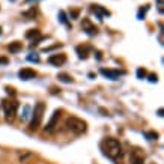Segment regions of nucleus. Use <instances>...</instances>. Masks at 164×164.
Listing matches in <instances>:
<instances>
[{
    "label": "nucleus",
    "mask_w": 164,
    "mask_h": 164,
    "mask_svg": "<svg viewBox=\"0 0 164 164\" xmlns=\"http://www.w3.org/2000/svg\"><path fill=\"white\" fill-rule=\"evenodd\" d=\"M99 146H101L102 154H104L106 157H108L110 160H113V161L120 160L122 158V155H124L122 145L119 143V140L113 139V137H106V139L101 142Z\"/></svg>",
    "instance_id": "obj_1"
},
{
    "label": "nucleus",
    "mask_w": 164,
    "mask_h": 164,
    "mask_svg": "<svg viewBox=\"0 0 164 164\" xmlns=\"http://www.w3.org/2000/svg\"><path fill=\"white\" fill-rule=\"evenodd\" d=\"M66 128L69 129V131H72L75 136H81V134L86 133V129H88V124L80 117L69 116L66 119Z\"/></svg>",
    "instance_id": "obj_2"
},
{
    "label": "nucleus",
    "mask_w": 164,
    "mask_h": 164,
    "mask_svg": "<svg viewBox=\"0 0 164 164\" xmlns=\"http://www.w3.org/2000/svg\"><path fill=\"white\" fill-rule=\"evenodd\" d=\"M44 111H45V104L44 102H38V104H35V108H33V113H32V120L29 124L30 131H36L38 129V126L41 125L42 116H44Z\"/></svg>",
    "instance_id": "obj_3"
},
{
    "label": "nucleus",
    "mask_w": 164,
    "mask_h": 164,
    "mask_svg": "<svg viewBox=\"0 0 164 164\" xmlns=\"http://www.w3.org/2000/svg\"><path fill=\"white\" fill-rule=\"evenodd\" d=\"M2 107H3V111H5V116L8 120H12L17 115V110H18V102L17 101H8V99H3L2 101Z\"/></svg>",
    "instance_id": "obj_4"
},
{
    "label": "nucleus",
    "mask_w": 164,
    "mask_h": 164,
    "mask_svg": "<svg viewBox=\"0 0 164 164\" xmlns=\"http://www.w3.org/2000/svg\"><path fill=\"white\" fill-rule=\"evenodd\" d=\"M92 12L97 15V18L98 20H104V17H110V11H107L106 8H102L99 5H92Z\"/></svg>",
    "instance_id": "obj_5"
},
{
    "label": "nucleus",
    "mask_w": 164,
    "mask_h": 164,
    "mask_svg": "<svg viewBox=\"0 0 164 164\" xmlns=\"http://www.w3.org/2000/svg\"><path fill=\"white\" fill-rule=\"evenodd\" d=\"M81 27H83V30L88 33L89 36H93V35H97V33H98V29L92 24V21H90L89 18H84V20H83Z\"/></svg>",
    "instance_id": "obj_6"
},
{
    "label": "nucleus",
    "mask_w": 164,
    "mask_h": 164,
    "mask_svg": "<svg viewBox=\"0 0 164 164\" xmlns=\"http://www.w3.org/2000/svg\"><path fill=\"white\" fill-rule=\"evenodd\" d=\"M18 77L21 80H32V79H35L36 77V71L35 69H32V68H23V69L18 71Z\"/></svg>",
    "instance_id": "obj_7"
},
{
    "label": "nucleus",
    "mask_w": 164,
    "mask_h": 164,
    "mask_svg": "<svg viewBox=\"0 0 164 164\" xmlns=\"http://www.w3.org/2000/svg\"><path fill=\"white\" fill-rule=\"evenodd\" d=\"M66 62V56L65 54H51L48 57V63L53 66H62Z\"/></svg>",
    "instance_id": "obj_8"
},
{
    "label": "nucleus",
    "mask_w": 164,
    "mask_h": 164,
    "mask_svg": "<svg viewBox=\"0 0 164 164\" xmlns=\"http://www.w3.org/2000/svg\"><path fill=\"white\" fill-rule=\"evenodd\" d=\"M101 74L106 75L107 79H110V80H117L124 72H119V71H116V69H106V68H101Z\"/></svg>",
    "instance_id": "obj_9"
},
{
    "label": "nucleus",
    "mask_w": 164,
    "mask_h": 164,
    "mask_svg": "<svg viewBox=\"0 0 164 164\" xmlns=\"http://www.w3.org/2000/svg\"><path fill=\"white\" fill-rule=\"evenodd\" d=\"M59 116H60V110H56L54 113H53V116H51L50 122H48V124H47V126H45V131H47V133H51V131L54 129V126H56V124H57Z\"/></svg>",
    "instance_id": "obj_10"
},
{
    "label": "nucleus",
    "mask_w": 164,
    "mask_h": 164,
    "mask_svg": "<svg viewBox=\"0 0 164 164\" xmlns=\"http://www.w3.org/2000/svg\"><path fill=\"white\" fill-rule=\"evenodd\" d=\"M143 155L140 154V152H137V151H134L133 152V155H131V164H143Z\"/></svg>",
    "instance_id": "obj_11"
},
{
    "label": "nucleus",
    "mask_w": 164,
    "mask_h": 164,
    "mask_svg": "<svg viewBox=\"0 0 164 164\" xmlns=\"http://www.w3.org/2000/svg\"><path fill=\"white\" fill-rule=\"evenodd\" d=\"M8 48H9L11 53H18V51L23 48V44H21V42H18V41H15V42H11V45L8 47Z\"/></svg>",
    "instance_id": "obj_12"
},
{
    "label": "nucleus",
    "mask_w": 164,
    "mask_h": 164,
    "mask_svg": "<svg viewBox=\"0 0 164 164\" xmlns=\"http://www.w3.org/2000/svg\"><path fill=\"white\" fill-rule=\"evenodd\" d=\"M88 50H90V47H77V53H79V57L80 59H88Z\"/></svg>",
    "instance_id": "obj_13"
},
{
    "label": "nucleus",
    "mask_w": 164,
    "mask_h": 164,
    "mask_svg": "<svg viewBox=\"0 0 164 164\" xmlns=\"http://www.w3.org/2000/svg\"><path fill=\"white\" fill-rule=\"evenodd\" d=\"M57 79H59V81H62V83H72V77L69 74H65V72L59 74Z\"/></svg>",
    "instance_id": "obj_14"
},
{
    "label": "nucleus",
    "mask_w": 164,
    "mask_h": 164,
    "mask_svg": "<svg viewBox=\"0 0 164 164\" xmlns=\"http://www.w3.org/2000/svg\"><path fill=\"white\" fill-rule=\"evenodd\" d=\"M38 36H41V32L38 29H30L27 33H26V38L27 39H33V38H38Z\"/></svg>",
    "instance_id": "obj_15"
},
{
    "label": "nucleus",
    "mask_w": 164,
    "mask_h": 164,
    "mask_svg": "<svg viewBox=\"0 0 164 164\" xmlns=\"http://www.w3.org/2000/svg\"><path fill=\"white\" fill-rule=\"evenodd\" d=\"M30 113V107L29 106H24L23 107V113H21V120H23V122H27V119H29V115Z\"/></svg>",
    "instance_id": "obj_16"
},
{
    "label": "nucleus",
    "mask_w": 164,
    "mask_h": 164,
    "mask_svg": "<svg viewBox=\"0 0 164 164\" xmlns=\"http://www.w3.org/2000/svg\"><path fill=\"white\" fill-rule=\"evenodd\" d=\"M59 20H60V23L69 26V23H68V17H66V12H65V11H59Z\"/></svg>",
    "instance_id": "obj_17"
},
{
    "label": "nucleus",
    "mask_w": 164,
    "mask_h": 164,
    "mask_svg": "<svg viewBox=\"0 0 164 164\" xmlns=\"http://www.w3.org/2000/svg\"><path fill=\"white\" fill-rule=\"evenodd\" d=\"M148 9H149L148 5H146L145 8H140V9H139V14H137V18H139V20H143V18H145V14L148 12Z\"/></svg>",
    "instance_id": "obj_18"
},
{
    "label": "nucleus",
    "mask_w": 164,
    "mask_h": 164,
    "mask_svg": "<svg viewBox=\"0 0 164 164\" xmlns=\"http://www.w3.org/2000/svg\"><path fill=\"white\" fill-rule=\"evenodd\" d=\"M35 15H36V8H32L30 11H27V12H24V17H27L29 20H32V18H35Z\"/></svg>",
    "instance_id": "obj_19"
},
{
    "label": "nucleus",
    "mask_w": 164,
    "mask_h": 164,
    "mask_svg": "<svg viewBox=\"0 0 164 164\" xmlns=\"http://www.w3.org/2000/svg\"><path fill=\"white\" fill-rule=\"evenodd\" d=\"M145 136L148 137V140H157V137H158V134L155 131H148V133H145Z\"/></svg>",
    "instance_id": "obj_20"
},
{
    "label": "nucleus",
    "mask_w": 164,
    "mask_h": 164,
    "mask_svg": "<svg viewBox=\"0 0 164 164\" xmlns=\"http://www.w3.org/2000/svg\"><path fill=\"white\" fill-rule=\"evenodd\" d=\"M27 60H30V62H35V63H38V62H39V56H38L36 53H32L30 56H27Z\"/></svg>",
    "instance_id": "obj_21"
},
{
    "label": "nucleus",
    "mask_w": 164,
    "mask_h": 164,
    "mask_svg": "<svg viewBox=\"0 0 164 164\" xmlns=\"http://www.w3.org/2000/svg\"><path fill=\"white\" fill-rule=\"evenodd\" d=\"M79 15H80V9H71V11H69V17H71L72 20L79 18Z\"/></svg>",
    "instance_id": "obj_22"
},
{
    "label": "nucleus",
    "mask_w": 164,
    "mask_h": 164,
    "mask_svg": "<svg viewBox=\"0 0 164 164\" xmlns=\"http://www.w3.org/2000/svg\"><path fill=\"white\" fill-rule=\"evenodd\" d=\"M137 77H139V79H145V77H146V69L139 68V69H137Z\"/></svg>",
    "instance_id": "obj_23"
},
{
    "label": "nucleus",
    "mask_w": 164,
    "mask_h": 164,
    "mask_svg": "<svg viewBox=\"0 0 164 164\" xmlns=\"http://www.w3.org/2000/svg\"><path fill=\"white\" fill-rule=\"evenodd\" d=\"M157 6H158L160 14H163L164 12V0H157Z\"/></svg>",
    "instance_id": "obj_24"
},
{
    "label": "nucleus",
    "mask_w": 164,
    "mask_h": 164,
    "mask_svg": "<svg viewBox=\"0 0 164 164\" xmlns=\"http://www.w3.org/2000/svg\"><path fill=\"white\" fill-rule=\"evenodd\" d=\"M157 80H158V77L155 75V74H151V75H149V81H151V83H157Z\"/></svg>",
    "instance_id": "obj_25"
},
{
    "label": "nucleus",
    "mask_w": 164,
    "mask_h": 164,
    "mask_svg": "<svg viewBox=\"0 0 164 164\" xmlns=\"http://www.w3.org/2000/svg\"><path fill=\"white\" fill-rule=\"evenodd\" d=\"M59 47H62V45H60V44L57 45V44H56V45H53V47H48V48H44V50H42V51H44V53H47V51H51V50H54V48H59Z\"/></svg>",
    "instance_id": "obj_26"
},
{
    "label": "nucleus",
    "mask_w": 164,
    "mask_h": 164,
    "mask_svg": "<svg viewBox=\"0 0 164 164\" xmlns=\"http://www.w3.org/2000/svg\"><path fill=\"white\" fill-rule=\"evenodd\" d=\"M9 63V59L8 57H0V65H8Z\"/></svg>",
    "instance_id": "obj_27"
},
{
    "label": "nucleus",
    "mask_w": 164,
    "mask_h": 164,
    "mask_svg": "<svg viewBox=\"0 0 164 164\" xmlns=\"http://www.w3.org/2000/svg\"><path fill=\"white\" fill-rule=\"evenodd\" d=\"M6 90H8V93H9V95L15 97V92H14V89H11V88H6Z\"/></svg>",
    "instance_id": "obj_28"
},
{
    "label": "nucleus",
    "mask_w": 164,
    "mask_h": 164,
    "mask_svg": "<svg viewBox=\"0 0 164 164\" xmlns=\"http://www.w3.org/2000/svg\"><path fill=\"white\" fill-rule=\"evenodd\" d=\"M27 2H38V0H27Z\"/></svg>",
    "instance_id": "obj_29"
},
{
    "label": "nucleus",
    "mask_w": 164,
    "mask_h": 164,
    "mask_svg": "<svg viewBox=\"0 0 164 164\" xmlns=\"http://www.w3.org/2000/svg\"><path fill=\"white\" fill-rule=\"evenodd\" d=\"M9 2H17V0H9Z\"/></svg>",
    "instance_id": "obj_30"
}]
</instances>
